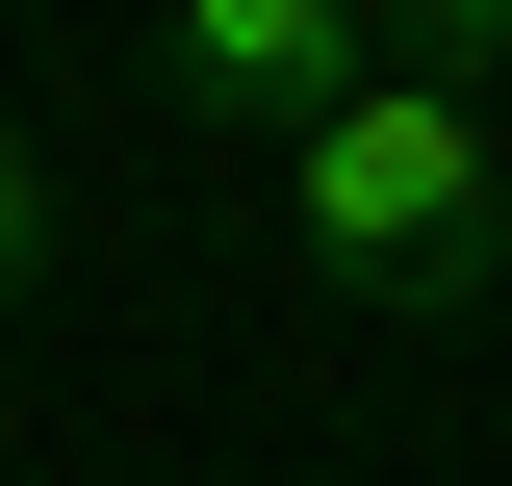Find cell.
<instances>
[{"label":"cell","mask_w":512,"mask_h":486,"mask_svg":"<svg viewBox=\"0 0 512 486\" xmlns=\"http://www.w3.org/2000/svg\"><path fill=\"white\" fill-rule=\"evenodd\" d=\"M282 256L308 282H359V307H487L512 282V154H487V103H436V77H359V103L282 154Z\"/></svg>","instance_id":"cell-1"},{"label":"cell","mask_w":512,"mask_h":486,"mask_svg":"<svg viewBox=\"0 0 512 486\" xmlns=\"http://www.w3.org/2000/svg\"><path fill=\"white\" fill-rule=\"evenodd\" d=\"M52 282V154H26V128H0V307Z\"/></svg>","instance_id":"cell-4"},{"label":"cell","mask_w":512,"mask_h":486,"mask_svg":"<svg viewBox=\"0 0 512 486\" xmlns=\"http://www.w3.org/2000/svg\"><path fill=\"white\" fill-rule=\"evenodd\" d=\"M359 77H384V0H154V103L231 154H308Z\"/></svg>","instance_id":"cell-2"},{"label":"cell","mask_w":512,"mask_h":486,"mask_svg":"<svg viewBox=\"0 0 512 486\" xmlns=\"http://www.w3.org/2000/svg\"><path fill=\"white\" fill-rule=\"evenodd\" d=\"M487 52H512V0H384V77H436V103H487Z\"/></svg>","instance_id":"cell-3"}]
</instances>
